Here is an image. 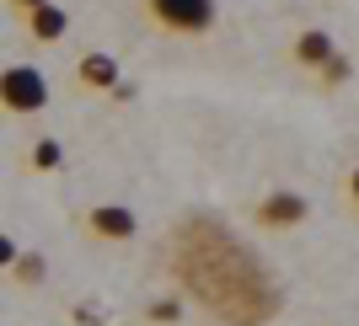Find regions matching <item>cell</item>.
<instances>
[{"label": "cell", "instance_id": "1", "mask_svg": "<svg viewBox=\"0 0 359 326\" xmlns=\"http://www.w3.org/2000/svg\"><path fill=\"white\" fill-rule=\"evenodd\" d=\"M140 22L177 43H204L220 22V0H135Z\"/></svg>", "mask_w": 359, "mask_h": 326}, {"label": "cell", "instance_id": "2", "mask_svg": "<svg viewBox=\"0 0 359 326\" xmlns=\"http://www.w3.org/2000/svg\"><path fill=\"white\" fill-rule=\"evenodd\" d=\"M247 225H257L263 236H295L300 225H311V198L300 187H269L247 208Z\"/></svg>", "mask_w": 359, "mask_h": 326}, {"label": "cell", "instance_id": "3", "mask_svg": "<svg viewBox=\"0 0 359 326\" xmlns=\"http://www.w3.org/2000/svg\"><path fill=\"white\" fill-rule=\"evenodd\" d=\"M48 107V75L38 64H6L0 70V113L6 118H32Z\"/></svg>", "mask_w": 359, "mask_h": 326}, {"label": "cell", "instance_id": "4", "mask_svg": "<svg viewBox=\"0 0 359 326\" xmlns=\"http://www.w3.org/2000/svg\"><path fill=\"white\" fill-rule=\"evenodd\" d=\"M75 230L97 246H129L140 236V214L129 204H91L75 214Z\"/></svg>", "mask_w": 359, "mask_h": 326}, {"label": "cell", "instance_id": "5", "mask_svg": "<svg viewBox=\"0 0 359 326\" xmlns=\"http://www.w3.org/2000/svg\"><path fill=\"white\" fill-rule=\"evenodd\" d=\"M290 59H295V70L322 75L332 59H338V43H332L327 27H300L295 38H290Z\"/></svg>", "mask_w": 359, "mask_h": 326}, {"label": "cell", "instance_id": "6", "mask_svg": "<svg viewBox=\"0 0 359 326\" xmlns=\"http://www.w3.org/2000/svg\"><path fill=\"white\" fill-rule=\"evenodd\" d=\"M22 22V38H27L32 48H48V43H65V32H70V11H65L60 0H48V6H38V11L16 16Z\"/></svg>", "mask_w": 359, "mask_h": 326}, {"label": "cell", "instance_id": "7", "mask_svg": "<svg viewBox=\"0 0 359 326\" xmlns=\"http://www.w3.org/2000/svg\"><path fill=\"white\" fill-rule=\"evenodd\" d=\"M75 91L113 97V91H118V59H113V54H81V59H75Z\"/></svg>", "mask_w": 359, "mask_h": 326}, {"label": "cell", "instance_id": "8", "mask_svg": "<svg viewBox=\"0 0 359 326\" xmlns=\"http://www.w3.org/2000/svg\"><path fill=\"white\" fill-rule=\"evenodd\" d=\"M60 161H65L60 139H38V145H32V171H54Z\"/></svg>", "mask_w": 359, "mask_h": 326}, {"label": "cell", "instance_id": "9", "mask_svg": "<svg viewBox=\"0 0 359 326\" xmlns=\"http://www.w3.org/2000/svg\"><path fill=\"white\" fill-rule=\"evenodd\" d=\"M11 278L32 289V283L43 278V257H38V252H22V257H16V267H11Z\"/></svg>", "mask_w": 359, "mask_h": 326}, {"label": "cell", "instance_id": "10", "mask_svg": "<svg viewBox=\"0 0 359 326\" xmlns=\"http://www.w3.org/2000/svg\"><path fill=\"white\" fill-rule=\"evenodd\" d=\"M344 204H348V214L359 220V161L344 171Z\"/></svg>", "mask_w": 359, "mask_h": 326}, {"label": "cell", "instance_id": "11", "mask_svg": "<svg viewBox=\"0 0 359 326\" xmlns=\"http://www.w3.org/2000/svg\"><path fill=\"white\" fill-rule=\"evenodd\" d=\"M150 316H156V321H177L182 305H177V299H161V305H150Z\"/></svg>", "mask_w": 359, "mask_h": 326}, {"label": "cell", "instance_id": "12", "mask_svg": "<svg viewBox=\"0 0 359 326\" xmlns=\"http://www.w3.org/2000/svg\"><path fill=\"white\" fill-rule=\"evenodd\" d=\"M38 6H48V0H6V16H27V11H38Z\"/></svg>", "mask_w": 359, "mask_h": 326}]
</instances>
